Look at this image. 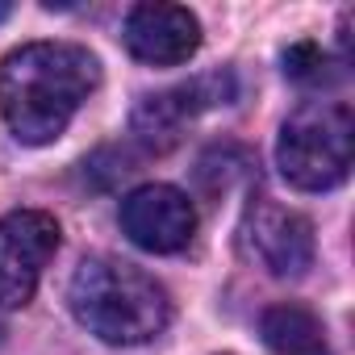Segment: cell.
<instances>
[{
    "label": "cell",
    "mask_w": 355,
    "mask_h": 355,
    "mask_svg": "<svg viewBox=\"0 0 355 355\" xmlns=\"http://www.w3.org/2000/svg\"><path fill=\"white\" fill-rule=\"evenodd\" d=\"M234 96V80L230 76H201L193 84H180V88H167L159 96H146L138 109H134V134L163 150L175 142V134H180L184 121H193L197 113L214 109V105H226Z\"/></svg>",
    "instance_id": "ba28073f"
},
{
    "label": "cell",
    "mask_w": 355,
    "mask_h": 355,
    "mask_svg": "<svg viewBox=\"0 0 355 355\" xmlns=\"http://www.w3.org/2000/svg\"><path fill=\"white\" fill-rule=\"evenodd\" d=\"M243 255L263 268L268 276H305L313 263V226L297 209H284L276 201H255L239 230Z\"/></svg>",
    "instance_id": "5b68a950"
},
{
    "label": "cell",
    "mask_w": 355,
    "mask_h": 355,
    "mask_svg": "<svg viewBox=\"0 0 355 355\" xmlns=\"http://www.w3.org/2000/svg\"><path fill=\"white\" fill-rule=\"evenodd\" d=\"M351 138H355V125L347 105L318 101L297 109L280 125V142H276L280 175L301 193L338 189L351 171Z\"/></svg>",
    "instance_id": "3957f363"
},
{
    "label": "cell",
    "mask_w": 355,
    "mask_h": 355,
    "mask_svg": "<svg viewBox=\"0 0 355 355\" xmlns=\"http://www.w3.org/2000/svg\"><path fill=\"white\" fill-rule=\"evenodd\" d=\"M101 80V63L71 42H26L0 63V113L26 146L55 142L88 92Z\"/></svg>",
    "instance_id": "6da1fadb"
},
{
    "label": "cell",
    "mask_w": 355,
    "mask_h": 355,
    "mask_svg": "<svg viewBox=\"0 0 355 355\" xmlns=\"http://www.w3.org/2000/svg\"><path fill=\"white\" fill-rule=\"evenodd\" d=\"M125 51L150 67L189 63L201 46V21L180 5H134L125 17Z\"/></svg>",
    "instance_id": "52a82bcc"
},
{
    "label": "cell",
    "mask_w": 355,
    "mask_h": 355,
    "mask_svg": "<svg viewBox=\"0 0 355 355\" xmlns=\"http://www.w3.org/2000/svg\"><path fill=\"white\" fill-rule=\"evenodd\" d=\"M263 330V343L272 355H330V343H326V330L322 322L305 309V305H272L259 322Z\"/></svg>",
    "instance_id": "9c48e42d"
},
{
    "label": "cell",
    "mask_w": 355,
    "mask_h": 355,
    "mask_svg": "<svg viewBox=\"0 0 355 355\" xmlns=\"http://www.w3.org/2000/svg\"><path fill=\"white\" fill-rule=\"evenodd\" d=\"M330 67H334V63H330V59L322 55V46H313V42H297V46L284 51V76L297 80V84H330V80H334Z\"/></svg>",
    "instance_id": "30bf717a"
},
{
    "label": "cell",
    "mask_w": 355,
    "mask_h": 355,
    "mask_svg": "<svg viewBox=\"0 0 355 355\" xmlns=\"http://www.w3.org/2000/svg\"><path fill=\"white\" fill-rule=\"evenodd\" d=\"M67 305L80 326H88L101 343L138 347L163 334L171 322V301L155 276L121 259H84L71 276Z\"/></svg>",
    "instance_id": "7a4b0ae2"
},
{
    "label": "cell",
    "mask_w": 355,
    "mask_h": 355,
    "mask_svg": "<svg viewBox=\"0 0 355 355\" xmlns=\"http://www.w3.org/2000/svg\"><path fill=\"white\" fill-rule=\"evenodd\" d=\"M121 230L134 247L150 255H171L193 243L197 209L171 184H142L121 201Z\"/></svg>",
    "instance_id": "8992f818"
},
{
    "label": "cell",
    "mask_w": 355,
    "mask_h": 355,
    "mask_svg": "<svg viewBox=\"0 0 355 355\" xmlns=\"http://www.w3.org/2000/svg\"><path fill=\"white\" fill-rule=\"evenodd\" d=\"M59 251V222L42 209H17L0 218V309H21L42 268Z\"/></svg>",
    "instance_id": "277c9868"
},
{
    "label": "cell",
    "mask_w": 355,
    "mask_h": 355,
    "mask_svg": "<svg viewBox=\"0 0 355 355\" xmlns=\"http://www.w3.org/2000/svg\"><path fill=\"white\" fill-rule=\"evenodd\" d=\"M9 13H13V5H9V0H0V21H5Z\"/></svg>",
    "instance_id": "8fae6325"
}]
</instances>
